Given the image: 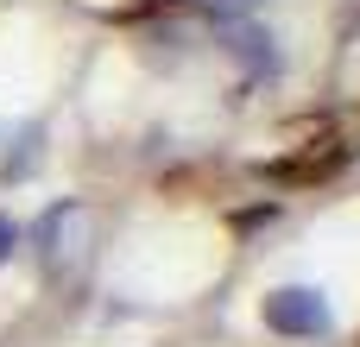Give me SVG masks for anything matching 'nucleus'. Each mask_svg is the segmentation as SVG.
<instances>
[{"instance_id":"obj_2","label":"nucleus","mask_w":360,"mask_h":347,"mask_svg":"<svg viewBox=\"0 0 360 347\" xmlns=\"http://www.w3.org/2000/svg\"><path fill=\"white\" fill-rule=\"evenodd\" d=\"M228 51H234L247 70H278V51H272V38H266V32H253V25H240Z\"/></svg>"},{"instance_id":"obj_6","label":"nucleus","mask_w":360,"mask_h":347,"mask_svg":"<svg viewBox=\"0 0 360 347\" xmlns=\"http://www.w3.org/2000/svg\"><path fill=\"white\" fill-rule=\"evenodd\" d=\"M13 247H19V228H13V221L0 215V259H13Z\"/></svg>"},{"instance_id":"obj_5","label":"nucleus","mask_w":360,"mask_h":347,"mask_svg":"<svg viewBox=\"0 0 360 347\" xmlns=\"http://www.w3.org/2000/svg\"><path fill=\"white\" fill-rule=\"evenodd\" d=\"M202 6H209L215 19H240V13H253L259 0H202Z\"/></svg>"},{"instance_id":"obj_4","label":"nucleus","mask_w":360,"mask_h":347,"mask_svg":"<svg viewBox=\"0 0 360 347\" xmlns=\"http://www.w3.org/2000/svg\"><path fill=\"white\" fill-rule=\"evenodd\" d=\"M32 164H38V126L19 139V152H6V164H0V177L13 183V177H32Z\"/></svg>"},{"instance_id":"obj_1","label":"nucleus","mask_w":360,"mask_h":347,"mask_svg":"<svg viewBox=\"0 0 360 347\" xmlns=\"http://www.w3.org/2000/svg\"><path fill=\"white\" fill-rule=\"evenodd\" d=\"M266 329L278 335H329V303L310 284H285L266 297Z\"/></svg>"},{"instance_id":"obj_3","label":"nucleus","mask_w":360,"mask_h":347,"mask_svg":"<svg viewBox=\"0 0 360 347\" xmlns=\"http://www.w3.org/2000/svg\"><path fill=\"white\" fill-rule=\"evenodd\" d=\"M335 164H342V145L323 139V152H297V158H285L278 177H323V171H335Z\"/></svg>"}]
</instances>
